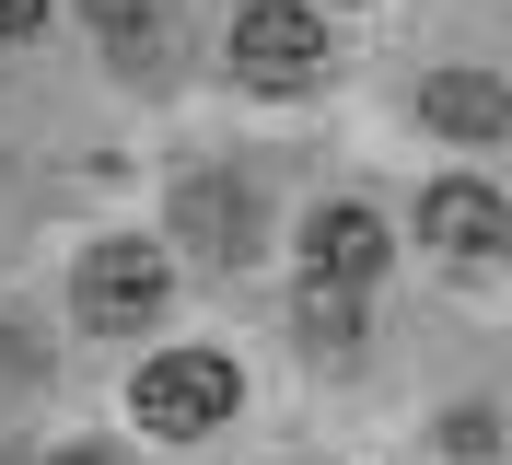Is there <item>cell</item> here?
Segmentation results:
<instances>
[{
  "label": "cell",
  "mask_w": 512,
  "mask_h": 465,
  "mask_svg": "<svg viewBox=\"0 0 512 465\" xmlns=\"http://www.w3.org/2000/svg\"><path fill=\"white\" fill-rule=\"evenodd\" d=\"M163 291H175V256H163L152 233H105V245H82V268H70V314H82L94 338L152 326Z\"/></svg>",
  "instance_id": "1"
},
{
  "label": "cell",
  "mask_w": 512,
  "mask_h": 465,
  "mask_svg": "<svg viewBox=\"0 0 512 465\" xmlns=\"http://www.w3.org/2000/svg\"><path fill=\"white\" fill-rule=\"evenodd\" d=\"M128 419H140L152 442H210L233 419V361H222V349H163V361H140Z\"/></svg>",
  "instance_id": "2"
},
{
  "label": "cell",
  "mask_w": 512,
  "mask_h": 465,
  "mask_svg": "<svg viewBox=\"0 0 512 465\" xmlns=\"http://www.w3.org/2000/svg\"><path fill=\"white\" fill-rule=\"evenodd\" d=\"M222 59H233V82H256V93H315L326 82V24L303 0H245L233 35H222Z\"/></svg>",
  "instance_id": "3"
},
{
  "label": "cell",
  "mask_w": 512,
  "mask_h": 465,
  "mask_svg": "<svg viewBox=\"0 0 512 465\" xmlns=\"http://www.w3.org/2000/svg\"><path fill=\"white\" fill-rule=\"evenodd\" d=\"M419 245H431V256H454V268H489V256L512 245V210L489 198L478 175H443L431 198H419Z\"/></svg>",
  "instance_id": "4"
},
{
  "label": "cell",
  "mask_w": 512,
  "mask_h": 465,
  "mask_svg": "<svg viewBox=\"0 0 512 465\" xmlns=\"http://www.w3.org/2000/svg\"><path fill=\"white\" fill-rule=\"evenodd\" d=\"M419 128H443V140H512V93L489 70H431L419 82Z\"/></svg>",
  "instance_id": "5"
},
{
  "label": "cell",
  "mask_w": 512,
  "mask_h": 465,
  "mask_svg": "<svg viewBox=\"0 0 512 465\" xmlns=\"http://www.w3.org/2000/svg\"><path fill=\"white\" fill-rule=\"evenodd\" d=\"M384 268V221L361 210V198H338V210L303 221V279H373Z\"/></svg>",
  "instance_id": "6"
},
{
  "label": "cell",
  "mask_w": 512,
  "mask_h": 465,
  "mask_svg": "<svg viewBox=\"0 0 512 465\" xmlns=\"http://www.w3.org/2000/svg\"><path fill=\"white\" fill-rule=\"evenodd\" d=\"M82 24H94L105 47H117V59L140 70V59L163 47V35H175V0H82Z\"/></svg>",
  "instance_id": "7"
},
{
  "label": "cell",
  "mask_w": 512,
  "mask_h": 465,
  "mask_svg": "<svg viewBox=\"0 0 512 465\" xmlns=\"http://www.w3.org/2000/svg\"><path fill=\"white\" fill-rule=\"evenodd\" d=\"M187 221H198V256H210V268H245V245H256L245 233V186H233V198L222 186H187Z\"/></svg>",
  "instance_id": "8"
},
{
  "label": "cell",
  "mask_w": 512,
  "mask_h": 465,
  "mask_svg": "<svg viewBox=\"0 0 512 465\" xmlns=\"http://www.w3.org/2000/svg\"><path fill=\"white\" fill-rule=\"evenodd\" d=\"M303 338L315 349H361V279H303Z\"/></svg>",
  "instance_id": "9"
},
{
  "label": "cell",
  "mask_w": 512,
  "mask_h": 465,
  "mask_svg": "<svg viewBox=\"0 0 512 465\" xmlns=\"http://www.w3.org/2000/svg\"><path fill=\"white\" fill-rule=\"evenodd\" d=\"M35 24H47V0H0V47H24Z\"/></svg>",
  "instance_id": "10"
},
{
  "label": "cell",
  "mask_w": 512,
  "mask_h": 465,
  "mask_svg": "<svg viewBox=\"0 0 512 465\" xmlns=\"http://www.w3.org/2000/svg\"><path fill=\"white\" fill-rule=\"evenodd\" d=\"M47 465H105V454H47Z\"/></svg>",
  "instance_id": "11"
},
{
  "label": "cell",
  "mask_w": 512,
  "mask_h": 465,
  "mask_svg": "<svg viewBox=\"0 0 512 465\" xmlns=\"http://www.w3.org/2000/svg\"><path fill=\"white\" fill-rule=\"evenodd\" d=\"M0 465H12V454H0Z\"/></svg>",
  "instance_id": "12"
}]
</instances>
